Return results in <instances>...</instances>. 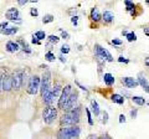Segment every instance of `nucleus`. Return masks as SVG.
<instances>
[{"label": "nucleus", "instance_id": "aec40b11", "mask_svg": "<svg viewBox=\"0 0 149 139\" xmlns=\"http://www.w3.org/2000/svg\"><path fill=\"white\" fill-rule=\"evenodd\" d=\"M91 108H92L93 114H95V115H100L101 111H100V107H98V103H97L95 99H92V101H91Z\"/></svg>", "mask_w": 149, "mask_h": 139}, {"label": "nucleus", "instance_id": "f704fd0d", "mask_svg": "<svg viewBox=\"0 0 149 139\" xmlns=\"http://www.w3.org/2000/svg\"><path fill=\"white\" fill-rule=\"evenodd\" d=\"M71 22H72V25L76 26L77 22H78V17H77V16H72V17H71Z\"/></svg>", "mask_w": 149, "mask_h": 139}, {"label": "nucleus", "instance_id": "4be33fe9", "mask_svg": "<svg viewBox=\"0 0 149 139\" xmlns=\"http://www.w3.org/2000/svg\"><path fill=\"white\" fill-rule=\"evenodd\" d=\"M132 101H133L136 104H138V106H144V104L147 103L146 99H144L143 97H141V96H133V97H132Z\"/></svg>", "mask_w": 149, "mask_h": 139}, {"label": "nucleus", "instance_id": "f257e3e1", "mask_svg": "<svg viewBox=\"0 0 149 139\" xmlns=\"http://www.w3.org/2000/svg\"><path fill=\"white\" fill-rule=\"evenodd\" d=\"M80 117H81L80 108H74L72 111H68V112H66L61 117V124L65 127L77 126V123L80 122Z\"/></svg>", "mask_w": 149, "mask_h": 139}, {"label": "nucleus", "instance_id": "0eeeda50", "mask_svg": "<svg viewBox=\"0 0 149 139\" xmlns=\"http://www.w3.org/2000/svg\"><path fill=\"white\" fill-rule=\"evenodd\" d=\"M22 75H24V71H15L11 75L13 90H20V87L22 86Z\"/></svg>", "mask_w": 149, "mask_h": 139}, {"label": "nucleus", "instance_id": "1a4fd4ad", "mask_svg": "<svg viewBox=\"0 0 149 139\" xmlns=\"http://www.w3.org/2000/svg\"><path fill=\"white\" fill-rule=\"evenodd\" d=\"M77 99H78V93H77V92H72L71 96H70V98H68V101L66 102V104H65L63 111L68 112V111H72V109L76 108Z\"/></svg>", "mask_w": 149, "mask_h": 139}, {"label": "nucleus", "instance_id": "9d476101", "mask_svg": "<svg viewBox=\"0 0 149 139\" xmlns=\"http://www.w3.org/2000/svg\"><path fill=\"white\" fill-rule=\"evenodd\" d=\"M5 17L10 21H17L21 22V17H20V13H19L17 9L15 8H10L9 10L5 13Z\"/></svg>", "mask_w": 149, "mask_h": 139}, {"label": "nucleus", "instance_id": "ddd939ff", "mask_svg": "<svg viewBox=\"0 0 149 139\" xmlns=\"http://www.w3.org/2000/svg\"><path fill=\"white\" fill-rule=\"evenodd\" d=\"M138 85H141L142 86V88L147 92V93H149V83H148V81H147V78H146V76L143 75V73H139L138 75Z\"/></svg>", "mask_w": 149, "mask_h": 139}, {"label": "nucleus", "instance_id": "7ed1b4c3", "mask_svg": "<svg viewBox=\"0 0 149 139\" xmlns=\"http://www.w3.org/2000/svg\"><path fill=\"white\" fill-rule=\"evenodd\" d=\"M56 118H57V109L54 106H47L42 111V119L46 124H51Z\"/></svg>", "mask_w": 149, "mask_h": 139}, {"label": "nucleus", "instance_id": "de8ad7c7", "mask_svg": "<svg viewBox=\"0 0 149 139\" xmlns=\"http://www.w3.org/2000/svg\"><path fill=\"white\" fill-rule=\"evenodd\" d=\"M60 60H61V62H66V57L63 56H60Z\"/></svg>", "mask_w": 149, "mask_h": 139}, {"label": "nucleus", "instance_id": "a19ab883", "mask_svg": "<svg viewBox=\"0 0 149 139\" xmlns=\"http://www.w3.org/2000/svg\"><path fill=\"white\" fill-rule=\"evenodd\" d=\"M31 42H32V44H36V45H39V44H40V41L37 40L36 38H34V36H32V40H31Z\"/></svg>", "mask_w": 149, "mask_h": 139}, {"label": "nucleus", "instance_id": "4c0bfd02", "mask_svg": "<svg viewBox=\"0 0 149 139\" xmlns=\"http://www.w3.org/2000/svg\"><path fill=\"white\" fill-rule=\"evenodd\" d=\"M5 27H8V22L6 21H3L1 24H0V30H4Z\"/></svg>", "mask_w": 149, "mask_h": 139}, {"label": "nucleus", "instance_id": "c85d7f7f", "mask_svg": "<svg viewBox=\"0 0 149 139\" xmlns=\"http://www.w3.org/2000/svg\"><path fill=\"white\" fill-rule=\"evenodd\" d=\"M49 41L51 44H57L60 41V38H58V36H56V35H50L49 36Z\"/></svg>", "mask_w": 149, "mask_h": 139}, {"label": "nucleus", "instance_id": "49530a36", "mask_svg": "<svg viewBox=\"0 0 149 139\" xmlns=\"http://www.w3.org/2000/svg\"><path fill=\"white\" fill-rule=\"evenodd\" d=\"M17 4L19 5H25V4H27V1L25 0V1H17Z\"/></svg>", "mask_w": 149, "mask_h": 139}, {"label": "nucleus", "instance_id": "412c9836", "mask_svg": "<svg viewBox=\"0 0 149 139\" xmlns=\"http://www.w3.org/2000/svg\"><path fill=\"white\" fill-rule=\"evenodd\" d=\"M111 99H112V102H114V103H118V104H123L124 103V97L120 96V95H112Z\"/></svg>", "mask_w": 149, "mask_h": 139}, {"label": "nucleus", "instance_id": "6ab92c4d", "mask_svg": "<svg viewBox=\"0 0 149 139\" xmlns=\"http://www.w3.org/2000/svg\"><path fill=\"white\" fill-rule=\"evenodd\" d=\"M102 17H103L102 20H103L104 22H108V24L113 21V19H114L113 14H112L111 11H104V13H103V15H102Z\"/></svg>", "mask_w": 149, "mask_h": 139}, {"label": "nucleus", "instance_id": "473e14b6", "mask_svg": "<svg viewBox=\"0 0 149 139\" xmlns=\"http://www.w3.org/2000/svg\"><path fill=\"white\" fill-rule=\"evenodd\" d=\"M60 31H61V36H62V39H70V35H68V32H66L65 30H62V29H58Z\"/></svg>", "mask_w": 149, "mask_h": 139}, {"label": "nucleus", "instance_id": "603ef678", "mask_svg": "<svg viewBox=\"0 0 149 139\" xmlns=\"http://www.w3.org/2000/svg\"><path fill=\"white\" fill-rule=\"evenodd\" d=\"M147 5H149V1H147Z\"/></svg>", "mask_w": 149, "mask_h": 139}, {"label": "nucleus", "instance_id": "e433bc0d", "mask_svg": "<svg viewBox=\"0 0 149 139\" xmlns=\"http://www.w3.org/2000/svg\"><path fill=\"white\" fill-rule=\"evenodd\" d=\"M118 62H124V63H128V62H129V60H128V58H124L123 56H120V57L118 58Z\"/></svg>", "mask_w": 149, "mask_h": 139}, {"label": "nucleus", "instance_id": "c9c22d12", "mask_svg": "<svg viewBox=\"0 0 149 139\" xmlns=\"http://www.w3.org/2000/svg\"><path fill=\"white\" fill-rule=\"evenodd\" d=\"M112 44H113V45H117V46H119V45H122V41H120V40H118V39H113V40H112Z\"/></svg>", "mask_w": 149, "mask_h": 139}, {"label": "nucleus", "instance_id": "864d4df0", "mask_svg": "<svg viewBox=\"0 0 149 139\" xmlns=\"http://www.w3.org/2000/svg\"><path fill=\"white\" fill-rule=\"evenodd\" d=\"M98 139H104V138H98Z\"/></svg>", "mask_w": 149, "mask_h": 139}, {"label": "nucleus", "instance_id": "cd10ccee", "mask_svg": "<svg viewBox=\"0 0 149 139\" xmlns=\"http://www.w3.org/2000/svg\"><path fill=\"white\" fill-rule=\"evenodd\" d=\"M45 58H46V61L52 62V61H55V55H54V54L50 51V52H47V54L45 55Z\"/></svg>", "mask_w": 149, "mask_h": 139}, {"label": "nucleus", "instance_id": "58836bf2", "mask_svg": "<svg viewBox=\"0 0 149 139\" xmlns=\"http://www.w3.org/2000/svg\"><path fill=\"white\" fill-rule=\"evenodd\" d=\"M76 85H77L78 87H80V88H81L82 91H85V92H87V88H86V87H85V86H82V85H81V83H80V82H76Z\"/></svg>", "mask_w": 149, "mask_h": 139}, {"label": "nucleus", "instance_id": "423d86ee", "mask_svg": "<svg viewBox=\"0 0 149 139\" xmlns=\"http://www.w3.org/2000/svg\"><path fill=\"white\" fill-rule=\"evenodd\" d=\"M40 83L41 80L39 76H31L29 80V85H27V93L29 95H36L40 91Z\"/></svg>", "mask_w": 149, "mask_h": 139}, {"label": "nucleus", "instance_id": "7c9ffc66", "mask_svg": "<svg viewBox=\"0 0 149 139\" xmlns=\"http://www.w3.org/2000/svg\"><path fill=\"white\" fill-rule=\"evenodd\" d=\"M61 52H62V54H68V52H70V46L63 44V45L61 46Z\"/></svg>", "mask_w": 149, "mask_h": 139}, {"label": "nucleus", "instance_id": "4468645a", "mask_svg": "<svg viewBox=\"0 0 149 139\" xmlns=\"http://www.w3.org/2000/svg\"><path fill=\"white\" fill-rule=\"evenodd\" d=\"M6 51L10 54H14V52H17L19 50H20V46H19V44L16 42V41H9V42L6 44Z\"/></svg>", "mask_w": 149, "mask_h": 139}, {"label": "nucleus", "instance_id": "9b49d317", "mask_svg": "<svg viewBox=\"0 0 149 139\" xmlns=\"http://www.w3.org/2000/svg\"><path fill=\"white\" fill-rule=\"evenodd\" d=\"M120 82H122V85L124 87H127V88H134V87L138 86V81L133 77H122L120 78Z\"/></svg>", "mask_w": 149, "mask_h": 139}, {"label": "nucleus", "instance_id": "ea45409f", "mask_svg": "<svg viewBox=\"0 0 149 139\" xmlns=\"http://www.w3.org/2000/svg\"><path fill=\"white\" fill-rule=\"evenodd\" d=\"M137 112H138L137 109H133L132 112H130V115H132V118H136V117H137Z\"/></svg>", "mask_w": 149, "mask_h": 139}, {"label": "nucleus", "instance_id": "a878e982", "mask_svg": "<svg viewBox=\"0 0 149 139\" xmlns=\"http://www.w3.org/2000/svg\"><path fill=\"white\" fill-rule=\"evenodd\" d=\"M52 21H54V15H51V14H47V15H45L44 19H42L44 24H50V22H52Z\"/></svg>", "mask_w": 149, "mask_h": 139}, {"label": "nucleus", "instance_id": "c756f323", "mask_svg": "<svg viewBox=\"0 0 149 139\" xmlns=\"http://www.w3.org/2000/svg\"><path fill=\"white\" fill-rule=\"evenodd\" d=\"M101 122L106 124L107 122H108V113L107 112H102V118H101Z\"/></svg>", "mask_w": 149, "mask_h": 139}, {"label": "nucleus", "instance_id": "5fc2aeb1", "mask_svg": "<svg viewBox=\"0 0 149 139\" xmlns=\"http://www.w3.org/2000/svg\"><path fill=\"white\" fill-rule=\"evenodd\" d=\"M148 104H149V102H148Z\"/></svg>", "mask_w": 149, "mask_h": 139}, {"label": "nucleus", "instance_id": "6e6552de", "mask_svg": "<svg viewBox=\"0 0 149 139\" xmlns=\"http://www.w3.org/2000/svg\"><path fill=\"white\" fill-rule=\"evenodd\" d=\"M95 52H96V55H98V56L103 57L106 61H108V62L113 61V57H112V55L109 54V51L107 50V49H103V47H102L101 45H98V44L95 45Z\"/></svg>", "mask_w": 149, "mask_h": 139}, {"label": "nucleus", "instance_id": "f8f14e48", "mask_svg": "<svg viewBox=\"0 0 149 139\" xmlns=\"http://www.w3.org/2000/svg\"><path fill=\"white\" fill-rule=\"evenodd\" d=\"M1 90L10 92L13 90V83H11V76L9 75H3V81H1Z\"/></svg>", "mask_w": 149, "mask_h": 139}, {"label": "nucleus", "instance_id": "bb28decb", "mask_svg": "<svg viewBox=\"0 0 149 139\" xmlns=\"http://www.w3.org/2000/svg\"><path fill=\"white\" fill-rule=\"evenodd\" d=\"M125 38H127V40L129 41V42H133V41H136V40H137V35L134 34V32H128Z\"/></svg>", "mask_w": 149, "mask_h": 139}, {"label": "nucleus", "instance_id": "72a5a7b5", "mask_svg": "<svg viewBox=\"0 0 149 139\" xmlns=\"http://www.w3.org/2000/svg\"><path fill=\"white\" fill-rule=\"evenodd\" d=\"M30 14H31V16H37V15H39V11H37V9L32 8L30 10Z\"/></svg>", "mask_w": 149, "mask_h": 139}, {"label": "nucleus", "instance_id": "f03ea898", "mask_svg": "<svg viewBox=\"0 0 149 139\" xmlns=\"http://www.w3.org/2000/svg\"><path fill=\"white\" fill-rule=\"evenodd\" d=\"M81 129L78 126H71V127H63L58 131L57 137L58 139H76L80 137Z\"/></svg>", "mask_w": 149, "mask_h": 139}, {"label": "nucleus", "instance_id": "09e8293b", "mask_svg": "<svg viewBox=\"0 0 149 139\" xmlns=\"http://www.w3.org/2000/svg\"><path fill=\"white\" fill-rule=\"evenodd\" d=\"M122 34H123V35H125V36H127V34H128V31H127V30H123V31H122Z\"/></svg>", "mask_w": 149, "mask_h": 139}, {"label": "nucleus", "instance_id": "dca6fc26", "mask_svg": "<svg viewBox=\"0 0 149 139\" xmlns=\"http://www.w3.org/2000/svg\"><path fill=\"white\" fill-rule=\"evenodd\" d=\"M0 32H1L3 35H14L17 32V27L16 26H8L4 30H0Z\"/></svg>", "mask_w": 149, "mask_h": 139}, {"label": "nucleus", "instance_id": "20e7f679", "mask_svg": "<svg viewBox=\"0 0 149 139\" xmlns=\"http://www.w3.org/2000/svg\"><path fill=\"white\" fill-rule=\"evenodd\" d=\"M51 72L46 71L44 73L42 78H41V83H40V91H41V96L46 95L47 92L51 91Z\"/></svg>", "mask_w": 149, "mask_h": 139}, {"label": "nucleus", "instance_id": "79ce46f5", "mask_svg": "<svg viewBox=\"0 0 149 139\" xmlns=\"http://www.w3.org/2000/svg\"><path fill=\"white\" fill-rule=\"evenodd\" d=\"M123 122H125V117L123 114H120L119 115V123H123Z\"/></svg>", "mask_w": 149, "mask_h": 139}, {"label": "nucleus", "instance_id": "8fccbe9b", "mask_svg": "<svg viewBox=\"0 0 149 139\" xmlns=\"http://www.w3.org/2000/svg\"><path fill=\"white\" fill-rule=\"evenodd\" d=\"M104 139H112V138H109V137H106V138H104Z\"/></svg>", "mask_w": 149, "mask_h": 139}, {"label": "nucleus", "instance_id": "2f4dec72", "mask_svg": "<svg viewBox=\"0 0 149 139\" xmlns=\"http://www.w3.org/2000/svg\"><path fill=\"white\" fill-rule=\"evenodd\" d=\"M86 113H87V118H88V124H90V126H92V124H93V120H92V115H91L90 109H86Z\"/></svg>", "mask_w": 149, "mask_h": 139}, {"label": "nucleus", "instance_id": "f3484780", "mask_svg": "<svg viewBox=\"0 0 149 139\" xmlns=\"http://www.w3.org/2000/svg\"><path fill=\"white\" fill-rule=\"evenodd\" d=\"M91 19L93 21H100L101 20V14L98 11V9L97 8H93L91 10Z\"/></svg>", "mask_w": 149, "mask_h": 139}, {"label": "nucleus", "instance_id": "a18cd8bd", "mask_svg": "<svg viewBox=\"0 0 149 139\" xmlns=\"http://www.w3.org/2000/svg\"><path fill=\"white\" fill-rule=\"evenodd\" d=\"M1 81H3V73H0V91H1Z\"/></svg>", "mask_w": 149, "mask_h": 139}, {"label": "nucleus", "instance_id": "37998d69", "mask_svg": "<svg viewBox=\"0 0 149 139\" xmlns=\"http://www.w3.org/2000/svg\"><path fill=\"white\" fill-rule=\"evenodd\" d=\"M144 34L147 36H149V27H144Z\"/></svg>", "mask_w": 149, "mask_h": 139}, {"label": "nucleus", "instance_id": "3c124183", "mask_svg": "<svg viewBox=\"0 0 149 139\" xmlns=\"http://www.w3.org/2000/svg\"><path fill=\"white\" fill-rule=\"evenodd\" d=\"M90 139H95V138H93V137H90Z\"/></svg>", "mask_w": 149, "mask_h": 139}, {"label": "nucleus", "instance_id": "b1692460", "mask_svg": "<svg viewBox=\"0 0 149 139\" xmlns=\"http://www.w3.org/2000/svg\"><path fill=\"white\" fill-rule=\"evenodd\" d=\"M16 42L19 44V46H21V49L24 50V51H26L27 54H30V52H31V50H30V47H29V45H27L24 40H19V41H16Z\"/></svg>", "mask_w": 149, "mask_h": 139}, {"label": "nucleus", "instance_id": "5701e85b", "mask_svg": "<svg viewBox=\"0 0 149 139\" xmlns=\"http://www.w3.org/2000/svg\"><path fill=\"white\" fill-rule=\"evenodd\" d=\"M124 5H125V8H127V10L130 11V14H132V15H134V9H136V5H134V3L125 0V1H124Z\"/></svg>", "mask_w": 149, "mask_h": 139}, {"label": "nucleus", "instance_id": "2eb2a0df", "mask_svg": "<svg viewBox=\"0 0 149 139\" xmlns=\"http://www.w3.org/2000/svg\"><path fill=\"white\" fill-rule=\"evenodd\" d=\"M61 92H62L61 85H60V83H56L55 87L52 88V98H54V101L60 98V96H61Z\"/></svg>", "mask_w": 149, "mask_h": 139}, {"label": "nucleus", "instance_id": "c03bdc74", "mask_svg": "<svg viewBox=\"0 0 149 139\" xmlns=\"http://www.w3.org/2000/svg\"><path fill=\"white\" fill-rule=\"evenodd\" d=\"M144 65H146V66H148V67H149V57H147L146 60H144Z\"/></svg>", "mask_w": 149, "mask_h": 139}, {"label": "nucleus", "instance_id": "39448f33", "mask_svg": "<svg viewBox=\"0 0 149 139\" xmlns=\"http://www.w3.org/2000/svg\"><path fill=\"white\" fill-rule=\"evenodd\" d=\"M71 93H72V87H71V85H66V86L63 87V90H62V92H61V96H60V98H58L57 107H58L60 109H63L65 104H66V102L68 101Z\"/></svg>", "mask_w": 149, "mask_h": 139}, {"label": "nucleus", "instance_id": "a211bd4d", "mask_svg": "<svg viewBox=\"0 0 149 139\" xmlns=\"http://www.w3.org/2000/svg\"><path fill=\"white\" fill-rule=\"evenodd\" d=\"M103 81L107 86H112L114 83V77L111 75V73H104V76H103Z\"/></svg>", "mask_w": 149, "mask_h": 139}, {"label": "nucleus", "instance_id": "393cba45", "mask_svg": "<svg viewBox=\"0 0 149 139\" xmlns=\"http://www.w3.org/2000/svg\"><path fill=\"white\" fill-rule=\"evenodd\" d=\"M34 38H36L39 41H41V40H45V38H46V34H45V31H36L34 35Z\"/></svg>", "mask_w": 149, "mask_h": 139}]
</instances>
